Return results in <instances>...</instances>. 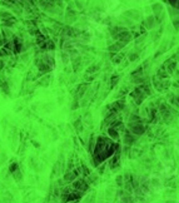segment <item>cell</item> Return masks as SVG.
Masks as SVG:
<instances>
[{
    "mask_svg": "<svg viewBox=\"0 0 179 203\" xmlns=\"http://www.w3.org/2000/svg\"><path fill=\"white\" fill-rule=\"evenodd\" d=\"M120 149V145L114 142L113 139L104 137V136H99L97 138V143H95V148L93 151V162H94L95 167L102 166L106 159H110L115 152Z\"/></svg>",
    "mask_w": 179,
    "mask_h": 203,
    "instance_id": "obj_1",
    "label": "cell"
},
{
    "mask_svg": "<svg viewBox=\"0 0 179 203\" xmlns=\"http://www.w3.org/2000/svg\"><path fill=\"white\" fill-rule=\"evenodd\" d=\"M127 129H129L133 134L138 136V137H142L147 132L148 127L145 125V122H128Z\"/></svg>",
    "mask_w": 179,
    "mask_h": 203,
    "instance_id": "obj_2",
    "label": "cell"
},
{
    "mask_svg": "<svg viewBox=\"0 0 179 203\" xmlns=\"http://www.w3.org/2000/svg\"><path fill=\"white\" fill-rule=\"evenodd\" d=\"M71 187H73L75 191H79L82 193H85L89 190V184H88V182L85 178H78L76 181L73 182V186Z\"/></svg>",
    "mask_w": 179,
    "mask_h": 203,
    "instance_id": "obj_3",
    "label": "cell"
},
{
    "mask_svg": "<svg viewBox=\"0 0 179 203\" xmlns=\"http://www.w3.org/2000/svg\"><path fill=\"white\" fill-rule=\"evenodd\" d=\"M106 132H108V136L110 137V139H113V141H118L119 139V133L117 129H114L113 127H109L108 129H106Z\"/></svg>",
    "mask_w": 179,
    "mask_h": 203,
    "instance_id": "obj_4",
    "label": "cell"
},
{
    "mask_svg": "<svg viewBox=\"0 0 179 203\" xmlns=\"http://www.w3.org/2000/svg\"><path fill=\"white\" fill-rule=\"evenodd\" d=\"M87 89H88V84H82V85L79 87V89H78V95H79V98H82L85 94Z\"/></svg>",
    "mask_w": 179,
    "mask_h": 203,
    "instance_id": "obj_5",
    "label": "cell"
},
{
    "mask_svg": "<svg viewBox=\"0 0 179 203\" xmlns=\"http://www.w3.org/2000/svg\"><path fill=\"white\" fill-rule=\"evenodd\" d=\"M115 182H117V187L118 188L124 187V176H117Z\"/></svg>",
    "mask_w": 179,
    "mask_h": 203,
    "instance_id": "obj_6",
    "label": "cell"
},
{
    "mask_svg": "<svg viewBox=\"0 0 179 203\" xmlns=\"http://www.w3.org/2000/svg\"><path fill=\"white\" fill-rule=\"evenodd\" d=\"M75 129H76L78 132H82V130H83V125H82V121H80V119H78V121L75 122Z\"/></svg>",
    "mask_w": 179,
    "mask_h": 203,
    "instance_id": "obj_7",
    "label": "cell"
},
{
    "mask_svg": "<svg viewBox=\"0 0 179 203\" xmlns=\"http://www.w3.org/2000/svg\"><path fill=\"white\" fill-rule=\"evenodd\" d=\"M1 67H3V63H1V61H0V69H1Z\"/></svg>",
    "mask_w": 179,
    "mask_h": 203,
    "instance_id": "obj_8",
    "label": "cell"
}]
</instances>
